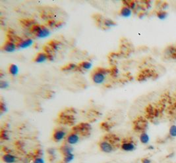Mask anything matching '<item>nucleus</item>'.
Returning <instances> with one entry per match:
<instances>
[{
    "mask_svg": "<svg viewBox=\"0 0 176 163\" xmlns=\"http://www.w3.org/2000/svg\"><path fill=\"white\" fill-rule=\"evenodd\" d=\"M110 74V69L98 67L96 68L91 74V79L96 84H102L106 80V77Z\"/></svg>",
    "mask_w": 176,
    "mask_h": 163,
    "instance_id": "1",
    "label": "nucleus"
},
{
    "mask_svg": "<svg viewBox=\"0 0 176 163\" xmlns=\"http://www.w3.org/2000/svg\"><path fill=\"white\" fill-rule=\"evenodd\" d=\"M30 32L38 38H46L50 34V31L48 28L38 24L30 28Z\"/></svg>",
    "mask_w": 176,
    "mask_h": 163,
    "instance_id": "2",
    "label": "nucleus"
},
{
    "mask_svg": "<svg viewBox=\"0 0 176 163\" xmlns=\"http://www.w3.org/2000/svg\"><path fill=\"white\" fill-rule=\"evenodd\" d=\"M98 147L102 153H111L117 149V146L114 145L113 143L110 142V141L102 138L98 143Z\"/></svg>",
    "mask_w": 176,
    "mask_h": 163,
    "instance_id": "3",
    "label": "nucleus"
},
{
    "mask_svg": "<svg viewBox=\"0 0 176 163\" xmlns=\"http://www.w3.org/2000/svg\"><path fill=\"white\" fill-rule=\"evenodd\" d=\"M135 142L131 137H126L122 139L120 144V149L125 152H133L136 149Z\"/></svg>",
    "mask_w": 176,
    "mask_h": 163,
    "instance_id": "4",
    "label": "nucleus"
},
{
    "mask_svg": "<svg viewBox=\"0 0 176 163\" xmlns=\"http://www.w3.org/2000/svg\"><path fill=\"white\" fill-rule=\"evenodd\" d=\"M91 130L92 127L90 124L83 122L73 127V132H77V133L80 135V136H86L90 134Z\"/></svg>",
    "mask_w": 176,
    "mask_h": 163,
    "instance_id": "5",
    "label": "nucleus"
},
{
    "mask_svg": "<svg viewBox=\"0 0 176 163\" xmlns=\"http://www.w3.org/2000/svg\"><path fill=\"white\" fill-rule=\"evenodd\" d=\"M148 128V122L145 118L139 117L133 122V128L137 132H144Z\"/></svg>",
    "mask_w": 176,
    "mask_h": 163,
    "instance_id": "6",
    "label": "nucleus"
},
{
    "mask_svg": "<svg viewBox=\"0 0 176 163\" xmlns=\"http://www.w3.org/2000/svg\"><path fill=\"white\" fill-rule=\"evenodd\" d=\"M68 132L63 128H55L52 134V140L55 143H59L65 140L68 136Z\"/></svg>",
    "mask_w": 176,
    "mask_h": 163,
    "instance_id": "7",
    "label": "nucleus"
},
{
    "mask_svg": "<svg viewBox=\"0 0 176 163\" xmlns=\"http://www.w3.org/2000/svg\"><path fill=\"white\" fill-rule=\"evenodd\" d=\"M80 140V135L77 132H71L69 133L65 139V142L68 144L70 145H74L77 144Z\"/></svg>",
    "mask_w": 176,
    "mask_h": 163,
    "instance_id": "8",
    "label": "nucleus"
},
{
    "mask_svg": "<svg viewBox=\"0 0 176 163\" xmlns=\"http://www.w3.org/2000/svg\"><path fill=\"white\" fill-rule=\"evenodd\" d=\"M1 48L5 52H7V53H13L17 48V44L15 43L7 40L5 41L4 45L2 46Z\"/></svg>",
    "mask_w": 176,
    "mask_h": 163,
    "instance_id": "9",
    "label": "nucleus"
},
{
    "mask_svg": "<svg viewBox=\"0 0 176 163\" xmlns=\"http://www.w3.org/2000/svg\"><path fill=\"white\" fill-rule=\"evenodd\" d=\"M33 43V40L31 38H25L23 39L21 38V40L17 43V46L19 49H26L29 48L30 46H31Z\"/></svg>",
    "mask_w": 176,
    "mask_h": 163,
    "instance_id": "10",
    "label": "nucleus"
},
{
    "mask_svg": "<svg viewBox=\"0 0 176 163\" xmlns=\"http://www.w3.org/2000/svg\"><path fill=\"white\" fill-rule=\"evenodd\" d=\"M2 161L5 163H15L18 161V157L12 153H5L1 157Z\"/></svg>",
    "mask_w": 176,
    "mask_h": 163,
    "instance_id": "11",
    "label": "nucleus"
},
{
    "mask_svg": "<svg viewBox=\"0 0 176 163\" xmlns=\"http://www.w3.org/2000/svg\"><path fill=\"white\" fill-rule=\"evenodd\" d=\"M46 61H48V57H47V55L44 51L38 53L33 59V61L36 63H44Z\"/></svg>",
    "mask_w": 176,
    "mask_h": 163,
    "instance_id": "12",
    "label": "nucleus"
},
{
    "mask_svg": "<svg viewBox=\"0 0 176 163\" xmlns=\"http://www.w3.org/2000/svg\"><path fill=\"white\" fill-rule=\"evenodd\" d=\"M73 151H74V149H73V148L72 145H69L67 143H64V144L61 145L60 148V153L63 154V156L65 155V154L73 153Z\"/></svg>",
    "mask_w": 176,
    "mask_h": 163,
    "instance_id": "13",
    "label": "nucleus"
},
{
    "mask_svg": "<svg viewBox=\"0 0 176 163\" xmlns=\"http://www.w3.org/2000/svg\"><path fill=\"white\" fill-rule=\"evenodd\" d=\"M79 65V67H78L77 71L79 72H83V71H86L90 70L92 68V63L87 61H82L80 63Z\"/></svg>",
    "mask_w": 176,
    "mask_h": 163,
    "instance_id": "14",
    "label": "nucleus"
},
{
    "mask_svg": "<svg viewBox=\"0 0 176 163\" xmlns=\"http://www.w3.org/2000/svg\"><path fill=\"white\" fill-rule=\"evenodd\" d=\"M132 14V10L129 7L124 5L119 11V15L123 17H129Z\"/></svg>",
    "mask_w": 176,
    "mask_h": 163,
    "instance_id": "15",
    "label": "nucleus"
},
{
    "mask_svg": "<svg viewBox=\"0 0 176 163\" xmlns=\"http://www.w3.org/2000/svg\"><path fill=\"white\" fill-rule=\"evenodd\" d=\"M79 65H77L75 63H69L61 68V70L65 72H70V71H77Z\"/></svg>",
    "mask_w": 176,
    "mask_h": 163,
    "instance_id": "16",
    "label": "nucleus"
},
{
    "mask_svg": "<svg viewBox=\"0 0 176 163\" xmlns=\"http://www.w3.org/2000/svg\"><path fill=\"white\" fill-rule=\"evenodd\" d=\"M139 140L141 143L144 145H147L150 142V137L146 132H142L139 136Z\"/></svg>",
    "mask_w": 176,
    "mask_h": 163,
    "instance_id": "17",
    "label": "nucleus"
},
{
    "mask_svg": "<svg viewBox=\"0 0 176 163\" xmlns=\"http://www.w3.org/2000/svg\"><path fill=\"white\" fill-rule=\"evenodd\" d=\"M48 45L50 46V48L52 49V50L54 51V52H55V51H58L59 49H60L61 44V43L60 42V41L54 40L50 41V42L48 43Z\"/></svg>",
    "mask_w": 176,
    "mask_h": 163,
    "instance_id": "18",
    "label": "nucleus"
},
{
    "mask_svg": "<svg viewBox=\"0 0 176 163\" xmlns=\"http://www.w3.org/2000/svg\"><path fill=\"white\" fill-rule=\"evenodd\" d=\"M8 72L13 76H16L19 73L18 67L15 64H11L8 68Z\"/></svg>",
    "mask_w": 176,
    "mask_h": 163,
    "instance_id": "19",
    "label": "nucleus"
},
{
    "mask_svg": "<svg viewBox=\"0 0 176 163\" xmlns=\"http://www.w3.org/2000/svg\"><path fill=\"white\" fill-rule=\"evenodd\" d=\"M75 159V155L73 153L65 154L63 157V163H71Z\"/></svg>",
    "mask_w": 176,
    "mask_h": 163,
    "instance_id": "20",
    "label": "nucleus"
},
{
    "mask_svg": "<svg viewBox=\"0 0 176 163\" xmlns=\"http://www.w3.org/2000/svg\"><path fill=\"white\" fill-rule=\"evenodd\" d=\"M103 24H104V26L107 28H111L116 25V23H115V21H114L113 20H111V19H104V21H103Z\"/></svg>",
    "mask_w": 176,
    "mask_h": 163,
    "instance_id": "21",
    "label": "nucleus"
},
{
    "mask_svg": "<svg viewBox=\"0 0 176 163\" xmlns=\"http://www.w3.org/2000/svg\"><path fill=\"white\" fill-rule=\"evenodd\" d=\"M167 13L164 10H161V11H158L156 13V15H157L158 18L161 19V20H164V19H166L167 16Z\"/></svg>",
    "mask_w": 176,
    "mask_h": 163,
    "instance_id": "22",
    "label": "nucleus"
},
{
    "mask_svg": "<svg viewBox=\"0 0 176 163\" xmlns=\"http://www.w3.org/2000/svg\"><path fill=\"white\" fill-rule=\"evenodd\" d=\"M0 137H1V139L3 140H9V133H8V131L7 130H5H5H1Z\"/></svg>",
    "mask_w": 176,
    "mask_h": 163,
    "instance_id": "23",
    "label": "nucleus"
},
{
    "mask_svg": "<svg viewBox=\"0 0 176 163\" xmlns=\"http://www.w3.org/2000/svg\"><path fill=\"white\" fill-rule=\"evenodd\" d=\"M169 134L172 137H176V125L173 124L170 127Z\"/></svg>",
    "mask_w": 176,
    "mask_h": 163,
    "instance_id": "24",
    "label": "nucleus"
},
{
    "mask_svg": "<svg viewBox=\"0 0 176 163\" xmlns=\"http://www.w3.org/2000/svg\"><path fill=\"white\" fill-rule=\"evenodd\" d=\"M44 52L46 53L47 55H54V51L52 50V49L50 48L48 44H47L45 46H44Z\"/></svg>",
    "mask_w": 176,
    "mask_h": 163,
    "instance_id": "25",
    "label": "nucleus"
},
{
    "mask_svg": "<svg viewBox=\"0 0 176 163\" xmlns=\"http://www.w3.org/2000/svg\"><path fill=\"white\" fill-rule=\"evenodd\" d=\"M59 22L54 20V19H50L47 21V26H48L50 28H55L57 27Z\"/></svg>",
    "mask_w": 176,
    "mask_h": 163,
    "instance_id": "26",
    "label": "nucleus"
},
{
    "mask_svg": "<svg viewBox=\"0 0 176 163\" xmlns=\"http://www.w3.org/2000/svg\"><path fill=\"white\" fill-rule=\"evenodd\" d=\"M32 163H46L42 157L36 156L32 160Z\"/></svg>",
    "mask_w": 176,
    "mask_h": 163,
    "instance_id": "27",
    "label": "nucleus"
},
{
    "mask_svg": "<svg viewBox=\"0 0 176 163\" xmlns=\"http://www.w3.org/2000/svg\"><path fill=\"white\" fill-rule=\"evenodd\" d=\"M119 70L116 67H113L111 68H110V75L112 76L113 77H116L118 75Z\"/></svg>",
    "mask_w": 176,
    "mask_h": 163,
    "instance_id": "28",
    "label": "nucleus"
},
{
    "mask_svg": "<svg viewBox=\"0 0 176 163\" xmlns=\"http://www.w3.org/2000/svg\"><path fill=\"white\" fill-rule=\"evenodd\" d=\"M47 152L50 157H55V154H56V150L54 148H49L47 150Z\"/></svg>",
    "mask_w": 176,
    "mask_h": 163,
    "instance_id": "29",
    "label": "nucleus"
},
{
    "mask_svg": "<svg viewBox=\"0 0 176 163\" xmlns=\"http://www.w3.org/2000/svg\"><path fill=\"white\" fill-rule=\"evenodd\" d=\"M101 126H102V128L106 131H109V130H110L111 128L110 126L109 125V124L107 122H103Z\"/></svg>",
    "mask_w": 176,
    "mask_h": 163,
    "instance_id": "30",
    "label": "nucleus"
},
{
    "mask_svg": "<svg viewBox=\"0 0 176 163\" xmlns=\"http://www.w3.org/2000/svg\"><path fill=\"white\" fill-rule=\"evenodd\" d=\"M0 87H1V89H7V88L9 87V84H8L7 82L1 81V85H0Z\"/></svg>",
    "mask_w": 176,
    "mask_h": 163,
    "instance_id": "31",
    "label": "nucleus"
},
{
    "mask_svg": "<svg viewBox=\"0 0 176 163\" xmlns=\"http://www.w3.org/2000/svg\"><path fill=\"white\" fill-rule=\"evenodd\" d=\"M0 109H1V112H6L7 111V107L5 104L1 102V105H0Z\"/></svg>",
    "mask_w": 176,
    "mask_h": 163,
    "instance_id": "32",
    "label": "nucleus"
},
{
    "mask_svg": "<svg viewBox=\"0 0 176 163\" xmlns=\"http://www.w3.org/2000/svg\"><path fill=\"white\" fill-rule=\"evenodd\" d=\"M141 163H152V161L149 158H143L141 159Z\"/></svg>",
    "mask_w": 176,
    "mask_h": 163,
    "instance_id": "33",
    "label": "nucleus"
},
{
    "mask_svg": "<svg viewBox=\"0 0 176 163\" xmlns=\"http://www.w3.org/2000/svg\"><path fill=\"white\" fill-rule=\"evenodd\" d=\"M174 155H175V154H174V153H172L169 154L167 156V158H170V159H172V158H173V157H174Z\"/></svg>",
    "mask_w": 176,
    "mask_h": 163,
    "instance_id": "34",
    "label": "nucleus"
},
{
    "mask_svg": "<svg viewBox=\"0 0 176 163\" xmlns=\"http://www.w3.org/2000/svg\"><path fill=\"white\" fill-rule=\"evenodd\" d=\"M148 149H149V150H154V147L153 145H149V147H148Z\"/></svg>",
    "mask_w": 176,
    "mask_h": 163,
    "instance_id": "35",
    "label": "nucleus"
}]
</instances>
